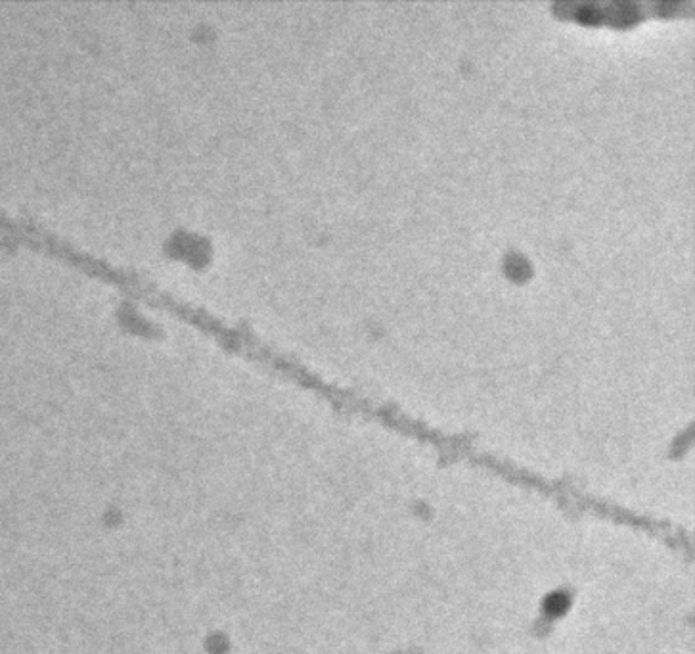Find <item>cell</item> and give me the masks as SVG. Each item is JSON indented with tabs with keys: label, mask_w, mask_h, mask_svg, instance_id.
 <instances>
[{
	"label": "cell",
	"mask_w": 695,
	"mask_h": 654,
	"mask_svg": "<svg viewBox=\"0 0 695 654\" xmlns=\"http://www.w3.org/2000/svg\"><path fill=\"white\" fill-rule=\"evenodd\" d=\"M694 2H558L554 10L559 16H567L573 20L585 23H599L606 21L617 28H627L634 21L642 20L646 16H668L692 12Z\"/></svg>",
	"instance_id": "obj_1"
}]
</instances>
